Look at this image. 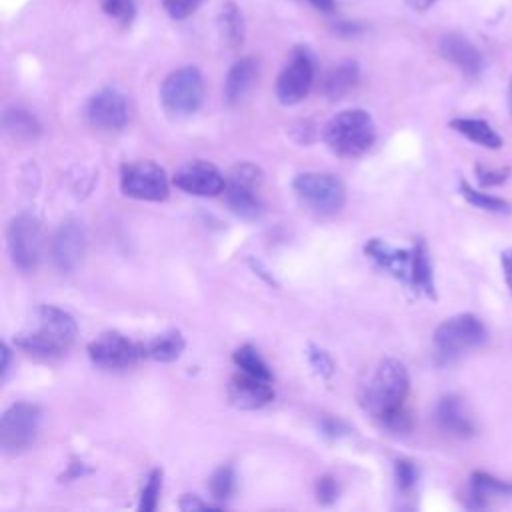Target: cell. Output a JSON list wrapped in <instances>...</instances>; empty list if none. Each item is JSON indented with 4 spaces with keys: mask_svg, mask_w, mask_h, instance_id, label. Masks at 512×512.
Here are the masks:
<instances>
[{
    "mask_svg": "<svg viewBox=\"0 0 512 512\" xmlns=\"http://www.w3.org/2000/svg\"><path fill=\"white\" fill-rule=\"evenodd\" d=\"M40 408L28 402L12 404L0 422V446L6 454H18L32 446L40 428Z\"/></svg>",
    "mask_w": 512,
    "mask_h": 512,
    "instance_id": "obj_7",
    "label": "cell"
},
{
    "mask_svg": "<svg viewBox=\"0 0 512 512\" xmlns=\"http://www.w3.org/2000/svg\"><path fill=\"white\" fill-rule=\"evenodd\" d=\"M366 254L376 260L384 270L394 274L396 278L410 280V262H412V250H398L390 244L374 238L366 244Z\"/></svg>",
    "mask_w": 512,
    "mask_h": 512,
    "instance_id": "obj_19",
    "label": "cell"
},
{
    "mask_svg": "<svg viewBox=\"0 0 512 512\" xmlns=\"http://www.w3.org/2000/svg\"><path fill=\"white\" fill-rule=\"evenodd\" d=\"M182 510H206V508H214L212 504H208V502H202V500H198V496H190V494H186V496H182V500H180V504H178Z\"/></svg>",
    "mask_w": 512,
    "mask_h": 512,
    "instance_id": "obj_38",
    "label": "cell"
},
{
    "mask_svg": "<svg viewBox=\"0 0 512 512\" xmlns=\"http://www.w3.org/2000/svg\"><path fill=\"white\" fill-rule=\"evenodd\" d=\"M488 338L484 322L474 314H456L434 330V358L438 364H450L468 350L482 346Z\"/></svg>",
    "mask_w": 512,
    "mask_h": 512,
    "instance_id": "obj_4",
    "label": "cell"
},
{
    "mask_svg": "<svg viewBox=\"0 0 512 512\" xmlns=\"http://www.w3.org/2000/svg\"><path fill=\"white\" fill-rule=\"evenodd\" d=\"M8 250L14 266L22 272L36 268L42 250L40 222L30 214H20L8 224Z\"/></svg>",
    "mask_w": 512,
    "mask_h": 512,
    "instance_id": "obj_10",
    "label": "cell"
},
{
    "mask_svg": "<svg viewBox=\"0 0 512 512\" xmlns=\"http://www.w3.org/2000/svg\"><path fill=\"white\" fill-rule=\"evenodd\" d=\"M90 360L106 370H120L132 366L144 356L142 344L128 340L118 332H104L88 344Z\"/></svg>",
    "mask_w": 512,
    "mask_h": 512,
    "instance_id": "obj_12",
    "label": "cell"
},
{
    "mask_svg": "<svg viewBox=\"0 0 512 512\" xmlns=\"http://www.w3.org/2000/svg\"><path fill=\"white\" fill-rule=\"evenodd\" d=\"M84 250H86V232H84V226L76 220L64 222L54 234L50 244L52 262L60 272H72L80 264Z\"/></svg>",
    "mask_w": 512,
    "mask_h": 512,
    "instance_id": "obj_14",
    "label": "cell"
},
{
    "mask_svg": "<svg viewBox=\"0 0 512 512\" xmlns=\"http://www.w3.org/2000/svg\"><path fill=\"white\" fill-rule=\"evenodd\" d=\"M460 194L466 198L468 204H472L480 210H486V212H508V208H510V204L504 198L492 196L488 192H480V190L472 188L466 180L460 182Z\"/></svg>",
    "mask_w": 512,
    "mask_h": 512,
    "instance_id": "obj_28",
    "label": "cell"
},
{
    "mask_svg": "<svg viewBox=\"0 0 512 512\" xmlns=\"http://www.w3.org/2000/svg\"><path fill=\"white\" fill-rule=\"evenodd\" d=\"M310 362H312V366L316 368V372H320L322 376H330L332 374V360H330V356L324 352V350H318V348H312V352H310Z\"/></svg>",
    "mask_w": 512,
    "mask_h": 512,
    "instance_id": "obj_37",
    "label": "cell"
},
{
    "mask_svg": "<svg viewBox=\"0 0 512 512\" xmlns=\"http://www.w3.org/2000/svg\"><path fill=\"white\" fill-rule=\"evenodd\" d=\"M202 0H162L164 10L174 18V20H182L186 16H190Z\"/></svg>",
    "mask_w": 512,
    "mask_h": 512,
    "instance_id": "obj_35",
    "label": "cell"
},
{
    "mask_svg": "<svg viewBox=\"0 0 512 512\" xmlns=\"http://www.w3.org/2000/svg\"><path fill=\"white\" fill-rule=\"evenodd\" d=\"M232 360H234V364H236L242 372H248V374L258 376V378L272 380V374H270L266 362L262 360V356L258 354V350L252 348L250 344H244V346L236 348V352L232 354Z\"/></svg>",
    "mask_w": 512,
    "mask_h": 512,
    "instance_id": "obj_27",
    "label": "cell"
},
{
    "mask_svg": "<svg viewBox=\"0 0 512 512\" xmlns=\"http://www.w3.org/2000/svg\"><path fill=\"white\" fill-rule=\"evenodd\" d=\"M510 494H512V482L500 480L486 472H474L470 476L466 506L468 508H484L488 504L490 496H510Z\"/></svg>",
    "mask_w": 512,
    "mask_h": 512,
    "instance_id": "obj_21",
    "label": "cell"
},
{
    "mask_svg": "<svg viewBox=\"0 0 512 512\" xmlns=\"http://www.w3.org/2000/svg\"><path fill=\"white\" fill-rule=\"evenodd\" d=\"M508 104H510V110H512V78H510V86H508Z\"/></svg>",
    "mask_w": 512,
    "mask_h": 512,
    "instance_id": "obj_44",
    "label": "cell"
},
{
    "mask_svg": "<svg viewBox=\"0 0 512 512\" xmlns=\"http://www.w3.org/2000/svg\"><path fill=\"white\" fill-rule=\"evenodd\" d=\"M440 54L460 68L466 76H478L484 68V58L480 50L460 34H446L440 40Z\"/></svg>",
    "mask_w": 512,
    "mask_h": 512,
    "instance_id": "obj_18",
    "label": "cell"
},
{
    "mask_svg": "<svg viewBox=\"0 0 512 512\" xmlns=\"http://www.w3.org/2000/svg\"><path fill=\"white\" fill-rule=\"evenodd\" d=\"M130 106L122 92L116 88H102L88 102V120L100 130H122L128 124Z\"/></svg>",
    "mask_w": 512,
    "mask_h": 512,
    "instance_id": "obj_13",
    "label": "cell"
},
{
    "mask_svg": "<svg viewBox=\"0 0 512 512\" xmlns=\"http://www.w3.org/2000/svg\"><path fill=\"white\" fill-rule=\"evenodd\" d=\"M160 488H162V472L160 470H152L146 478V484L142 488L140 494V504L138 508L142 512H152L158 504V496H160Z\"/></svg>",
    "mask_w": 512,
    "mask_h": 512,
    "instance_id": "obj_30",
    "label": "cell"
},
{
    "mask_svg": "<svg viewBox=\"0 0 512 512\" xmlns=\"http://www.w3.org/2000/svg\"><path fill=\"white\" fill-rule=\"evenodd\" d=\"M336 494H338V486H336L334 478H330V476L318 478V482H316V498H318L320 504L334 502Z\"/></svg>",
    "mask_w": 512,
    "mask_h": 512,
    "instance_id": "obj_36",
    "label": "cell"
},
{
    "mask_svg": "<svg viewBox=\"0 0 512 512\" xmlns=\"http://www.w3.org/2000/svg\"><path fill=\"white\" fill-rule=\"evenodd\" d=\"M322 430H324V434H328V436H340V434H344V432H348V428L342 424V422H338V420H324V424H322Z\"/></svg>",
    "mask_w": 512,
    "mask_h": 512,
    "instance_id": "obj_40",
    "label": "cell"
},
{
    "mask_svg": "<svg viewBox=\"0 0 512 512\" xmlns=\"http://www.w3.org/2000/svg\"><path fill=\"white\" fill-rule=\"evenodd\" d=\"M450 126L478 146L492 150H498L502 146V136L482 118H454Z\"/></svg>",
    "mask_w": 512,
    "mask_h": 512,
    "instance_id": "obj_23",
    "label": "cell"
},
{
    "mask_svg": "<svg viewBox=\"0 0 512 512\" xmlns=\"http://www.w3.org/2000/svg\"><path fill=\"white\" fill-rule=\"evenodd\" d=\"M120 188L130 198L160 202L168 196V176L162 166L150 160L124 164L120 174Z\"/></svg>",
    "mask_w": 512,
    "mask_h": 512,
    "instance_id": "obj_8",
    "label": "cell"
},
{
    "mask_svg": "<svg viewBox=\"0 0 512 512\" xmlns=\"http://www.w3.org/2000/svg\"><path fill=\"white\" fill-rule=\"evenodd\" d=\"M8 364H10V350L6 344H2V376H6Z\"/></svg>",
    "mask_w": 512,
    "mask_h": 512,
    "instance_id": "obj_43",
    "label": "cell"
},
{
    "mask_svg": "<svg viewBox=\"0 0 512 512\" xmlns=\"http://www.w3.org/2000/svg\"><path fill=\"white\" fill-rule=\"evenodd\" d=\"M272 380L252 376L248 372H240L230 378L228 382V400L236 408L242 410H256L266 406L274 398Z\"/></svg>",
    "mask_w": 512,
    "mask_h": 512,
    "instance_id": "obj_16",
    "label": "cell"
},
{
    "mask_svg": "<svg viewBox=\"0 0 512 512\" xmlns=\"http://www.w3.org/2000/svg\"><path fill=\"white\" fill-rule=\"evenodd\" d=\"M376 138L374 122L366 110L350 108L338 112L324 128V140L328 148L344 158H356L364 154Z\"/></svg>",
    "mask_w": 512,
    "mask_h": 512,
    "instance_id": "obj_3",
    "label": "cell"
},
{
    "mask_svg": "<svg viewBox=\"0 0 512 512\" xmlns=\"http://www.w3.org/2000/svg\"><path fill=\"white\" fill-rule=\"evenodd\" d=\"M260 180V170L254 164H240L232 168L224 186V198L240 218H256L260 214L262 202L256 192Z\"/></svg>",
    "mask_w": 512,
    "mask_h": 512,
    "instance_id": "obj_9",
    "label": "cell"
},
{
    "mask_svg": "<svg viewBox=\"0 0 512 512\" xmlns=\"http://www.w3.org/2000/svg\"><path fill=\"white\" fill-rule=\"evenodd\" d=\"M410 284L426 294L428 298H436L434 290V274H432V262L428 256V248L422 240L416 242L412 248V262H410Z\"/></svg>",
    "mask_w": 512,
    "mask_h": 512,
    "instance_id": "obj_24",
    "label": "cell"
},
{
    "mask_svg": "<svg viewBox=\"0 0 512 512\" xmlns=\"http://www.w3.org/2000/svg\"><path fill=\"white\" fill-rule=\"evenodd\" d=\"M510 174V168H488V166H476V178L480 186H498L506 182Z\"/></svg>",
    "mask_w": 512,
    "mask_h": 512,
    "instance_id": "obj_34",
    "label": "cell"
},
{
    "mask_svg": "<svg viewBox=\"0 0 512 512\" xmlns=\"http://www.w3.org/2000/svg\"><path fill=\"white\" fill-rule=\"evenodd\" d=\"M314 82V58L308 48L298 46L276 80V96L290 106L304 100Z\"/></svg>",
    "mask_w": 512,
    "mask_h": 512,
    "instance_id": "obj_11",
    "label": "cell"
},
{
    "mask_svg": "<svg viewBox=\"0 0 512 512\" xmlns=\"http://www.w3.org/2000/svg\"><path fill=\"white\" fill-rule=\"evenodd\" d=\"M174 184L194 196H216L224 192L226 178L210 162H190L174 174Z\"/></svg>",
    "mask_w": 512,
    "mask_h": 512,
    "instance_id": "obj_15",
    "label": "cell"
},
{
    "mask_svg": "<svg viewBox=\"0 0 512 512\" xmlns=\"http://www.w3.org/2000/svg\"><path fill=\"white\" fill-rule=\"evenodd\" d=\"M358 78H360V70L356 62H342L328 72L324 80V92L328 98L338 100L346 96L350 90H354V86L358 84Z\"/></svg>",
    "mask_w": 512,
    "mask_h": 512,
    "instance_id": "obj_26",
    "label": "cell"
},
{
    "mask_svg": "<svg viewBox=\"0 0 512 512\" xmlns=\"http://www.w3.org/2000/svg\"><path fill=\"white\" fill-rule=\"evenodd\" d=\"M184 344L186 342L178 330H168V332L148 340L146 344H142V350H144L146 358H152L156 362H172V360L180 358Z\"/></svg>",
    "mask_w": 512,
    "mask_h": 512,
    "instance_id": "obj_25",
    "label": "cell"
},
{
    "mask_svg": "<svg viewBox=\"0 0 512 512\" xmlns=\"http://www.w3.org/2000/svg\"><path fill=\"white\" fill-rule=\"evenodd\" d=\"M74 318L56 306H38L32 310L24 328L16 334V344L38 356H60L76 340Z\"/></svg>",
    "mask_w": 512,
    "mask_h": 512,
    "instance_id": "obj_1",
    "label": "cell"
},
{
    "mask_svg": "<svg viewBox=\"0 0 512 512\" xmlns=\"http://www.w3.org/2000/svg\"><path fill=\"white\" fill-rule=\"evenodd\" d=\"M210 492L218 500L228 498L234 492V470L230 466H222L212 474Z\"/></svg>",
    "mask_w": 512,
    "mask_h": 512,
    "instance_id": "obj_31",
    "label": "cell"
},
{
    "mask_svg": "<svg viewBox=\"0 0 512 512\" xmlns=\"http://www.w3.org/2000/svg\"><path fill=\"white\" fill-rule=\"evenodd\" d=\"M500 264H502V272H504V278H506V284L512 292V248H506L502 250L500 254Z\"/></svg>",
    "mask_w": 512,
    "mask_h": 512,
    "instance_id": "obj_39",
    "label": "cell"
},
{
    "mask_svg": "<svg viewBox=\"0 0 512 512\" xmlns=\"http://www.w3.org/2000/svg\"><path fill=\"white\" fill-rule=\"evenodd\" d=\"M220 24H222V32L224 38L230 46H238L242 44V18L236 10V6L232 2H226L220 10Z\"/></svg>",
    "mask_w": 512,
    "mask_h": 512,
    "instance_id": "obj_29",
    "label": "cell"
},
{
    "mask_svg": "<svg viewBox=\"0 0 512 512\" xmlns=\"http://www.w3.org/2000/svg\"><path fill=\"white\" fill-rule=\"evenodd\" d=\"M162 104L172 116L196 112L204 100V80L198 68L184 66L170 72L160 90Z\"/></svg>",
    "mask_w": 512,
    "mask_h": 512,
    "instance_id": "obj_5",
    "label": "cell"
},
{
    "mask_svg": "<svg viewBox=\"0 0 512 512\" xmlns=\"http://www.w3.org/2000/svg\"><path fill=\"white\" fill-rule=\"evenodd\" d=\"M258 74V62L254 58H240L236 60L226 76L224 82V98L228 104H238L244 94L250 90L252 82L256 80Z\"/></svg>",
    "mask_w": 512,
    "mask_h": 512,
    "instance_id": "obj_20",
    "label": "cell"
},
{
    "mask_svg": "<svg viewBox=\"0 0 512 512\" xmlns=\"http://www.w3.org/2000/svg\"><path fill=\"white\" fill-rule=\"evenodd\" d=\"M394 472H396L398 488L404 490V492L412 490V486L416 484V478H418V470H416L414 462H410V460H396Z\"/></svg>",
    "mask_w": 512,
    "mask_h": 512,
    "instance_id": "obj_33",
    "label": "cell"
},
{
    "mask_svg": "<svg viewBox=\"0 0 512 512\" xmlns=\"http://www.w3.org/2000/svg\"><path fill=\"white\" fill-rule=\"evenodd\" d=\"M314 8L322 10V12H332L334 10V0H308Z\"/></svg>",
    "mask_w": 512,
    "mask_h": 512,
    "instance_id": "obj_42",
    "label": "cell"
},
{
    "mask_svg": "<svg viewBox=\"0 0 512 512\" xmlns=\"http://www.w3.org/2000/svg\"><path fill=\"white\" fill-rule=\"evenodd\" d=\"M406 2H408L410 8H414V10H418V12H424V10H428L436 0H406Z\"/></svg>",
    "mask_w": 512,
    "mask_h": 512,
    "instance_id": "obj_41",
    "label": "cell"
},
{
    "mask_svg": "<svg viewBox=\"0 0 512 512\" xmlns=\"http://www.w3.org/2000/svg\"><path fill=\"white\" fill-rule=\"evenodd\" d=\"M296 194L316 212L320 214H334L346 202V188L344 184L324 172H302L292 182Z\"/></svg>",
    "mask_w": 512,
    "mask_h": 512,
    "instance_id": "obj_6",
    "label": "cell"
},
{
    "mask_svg": "<svg viewBox=\"0 0 512 512\" xmlns=\"http://www.w3.org/2000/svg\"><path fill=\"white\" fill-rule=\"evenodd\" d=\"M2 124H4V132L16 142H30V140H36L40 134L38 118L26 108H18V106L8 108L2 116Z\"/></svg>",
    "mask_w": 512,
    "mask_h": 512,
    "instance_id": "obj_22",
    "label": "cell"
},
{
    "mask_svg": "<svg viewBox=\"0 0 512 512\" xmlns=\"http://www.w3.org/2000/svg\"><path fill=\"white\" fill-rule=\"evenodd\" d=\"M434 420L438 428L456 438H468L474 434V420L460 396H442L434 408Z\"/></svg>",
    "mask_w": 512,
    "mask_h": 512,
    "instance_id": "obj_17",
    "label": "cell"
},
{
    "mask_svg": "<svg viewBox=\"0 0 512 512\" xmlns=\"http://www.w3.org/2000/svg\"><path fill=\"white\" fill-rule=\"evenodd\" d=\"M408 390L410 378L406 366L396 358H384L366 382L360 394V402L366 412L382 422L384 418L404 408Z\"/></svg>",
    "mask_w": 512,
    "mask_h": 512,
    "instance_id": "obj_2",
    "label": "cell"
},
{
    "mask_svg": "<svg viewBox=\"0 0 512 512\" xmlns=\"http://www.w3.org/2000/svg\"><path fill=\"white\" fill-rule=\"evenodd\" d=\"M100 4L108 16L116 18L122 24H128L134 18V2L132 0H100Z\"/></svg>",
    "mask_w": 512,
    "mask_h": 512,
    "instance_id": "obj_32",
    "label": "cell"
}]
</instances>
